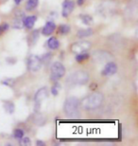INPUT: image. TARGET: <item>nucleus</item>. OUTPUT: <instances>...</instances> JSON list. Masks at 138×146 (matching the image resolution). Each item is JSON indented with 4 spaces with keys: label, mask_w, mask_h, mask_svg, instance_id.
<instances>
[{
    "label": "nucleus",
    "mask_w": 138,
    "mask_h": 146,
    "mask_svg": "<svg viewBox=\"0 0 138 146\" xmlns=\"http://www.w3.org/2000/svg\"><path fill=\"white\" fill-rule=\"evenodd\" d=\"M103 95L98 92H93L81 101V106L86 110H94L98 108L103 103Z\"/></svg>",
    "instance_id": "nucleus-1"
},
{
    "label": "nucleus",
    "mask_w": 138,
    "mask_h": 146,
    "mask_svg": "<svg viewBox=\"0 0 138 146\" xmlns=\"http://www.w3.org/2000/svg\"><path fill=\"white\" fill-rule=\"evenodd\" d=\"M81 103L78 98L68 97L63 104V111L70 118H78L80 115Z\"/></svg>",
    "instance_id": "nucleus-2"
},
{
    "label": "nucleus",
    "mask_w": 138,
    "mask_h": 146,
    "mask_svg": "<svg viewBox=\"0 0 138 146\" xmlns=\"http://www.w3.org/2000/svg\"><path fill=\"white\" fill-rule=\"evenodd\" d=\"M89 81V74L85 71H76L69 75L68 79H67V83L69 84H80L83 86L88 83Z\"/></svg>",
    "instance_id": "nucleus-3"
},
{
    "label": "nucleus",
    "mask_w": 138,
    "mask_h": 146,
    "mask_svg": "<svg viewBox=\"0 0 138 146\" xmlns=\"http://www.w3.org/2000/svg\"><path fill=\"white\" fill-rule=\"evenodd\" d=\"M65 68L61 62H54L50 68V80L58 82L65 74Z\"/></svg>",
    "instance_id": "nucleus-4"
},
{
    "label": "nucleus",
    "mask_w": 138,
    "mask_h": 146,
    "mask_svg": "<svg viewBox=\"0 0 138 146\" xmlns=\"http://www.w3.org/2000/svg\"><path fill=\"white\" fill-rule=\"evenodd\" d=\"M42 62H41V59L39 56L37 55H33L31 54L30 56L28 58L27 61V66L29 71L32 72H37L38 70H40L41 68H42Z\"/></svg>",
    "instance_id": "nucleus-5"
},
{
    "label": "nucleus",
    "mask_w": 138,
    "mask_h": 146,
    "mask_svg": "<svg viewBox=\"0 0 138 146\" xmlns=\"http://www.w3.org/2000/svg\"><path fill=\"white\" fill-rule=\"evenodd\" d=\"M91 46H92V44H91L89 41H79V42H76L74 44H72L71 45V51L73 53L75 54H78V53H81V52H83V51H87L88 49H90Z\"/></svg>",
    "instance_id": "nucleus-6"
},
{
    "label": "nucleus",
    "mask_w": 138,
    "mask_h": 146,
    "mask_svg": "<svg viewBox=\"0 0 138 146\" xmlns=\"http://www.w3.org/2000/svg\"><path fill=\"white\" fill-rule=\"evenodd\" d=\"M48 97V90L46 87H42L36 92V94L34 96V101H35V110L38 111L41 106V104L44 100H46Z\"/></svg>",
    "instance_id": "nucleus-7"
},
{
    "label": "nucleus",
    "mask_w": 138,
    "mask_h": 146,
    "mask_svg": "<svg viewBox=\"0 0 138 146\" xmlns=\"http://www.w3.org/2000/svg\"><path fill=\"white\" fill-rule=\"evenodd\" d=\"M74 8L75 3L73 0H64L63 3V9H61V15L64 18H67L72 13V11H74Z\"/></svg>",
    "instance_id": "nucleus-8"
},
{
    "label": "nucleus",
    "mask_w": 138,
    "mask_h": 146,
    "mask_svg": "<svg viewBox=\"0 0 138 146\" xmlns=\"http://www.w3.org/2000/svg\"><path fill=\"white\" fill-rule=\"evenodd\" d=\"M117 71V65L114 62H109L105 65L104 68L102 69L101 71V74L103 76H112L114 74H116Z\"/></svg>",
    "instance_id": "nucleus-9"
},
{
    "label": "nucleus",
    "mask_w": 138,
    "mask_h": 146,
    "mask_svg": "<svg viewBox=\"0 0 138 146\" xmlns=\"http://www.w3.org/2000/svg\"><path fill=\"white\" fill-rule=\"evenodd\" d=\"M56 28H57V26H56V24L53 21H48L46 23V25L44 26V28L42 29V34L45 36L51 35L55 31Z\"/></svg>",
    "instance_id": "nucleus-10"
},
{
    "label": "nucleus",
    "mask_w": 138,
    "mask_h": 146,
    "mask_svg": "<svg viewBox=\"0 0 138 146\" xmlns=\"http://www.w3.org/2000/svg\"><path fill=\"white\" fill-rule=\"evenodd\" d=\"M37 21V17L36 15H28L24 17L23 19V27H25L28 30H31L34 27L35 23Z\"/></svg>",
    "instance_id": "nucleus-11"
},
{
    "label": "nucleus",
    "mask_w": 138,
    "mask_h": 146,
    "mask_svg": "<svg viewBox=\"0 0 138 146\" xmlns=\"http://www.w3.org/2000/svg\"><path fill=\"white\" fill-rule=\"evenodd\" d=\"M24 13H20V15L17 14V15L14 17V20H13V27L14 29H22L23 28V19H24Z\"/></svg>",
    "instance_id": "nucleus-12"
},
{
    "label": "nucleus",
    "mask_w": 138,
    "mask_h": 146,
    "mask_svg": "<svg viewBox=\"0 0 138 146\" xmlns=\"http://www.w3.org/2000/svg\"><path fill=\"white\" fill-rule=\"evenodd\" d=\"M48 46L52 50H56L60 48V41L56 37H50L48 40Z\"/></svg>",
    "instance_id": "nucleus-13"
},
{
    "label": "nucleus",
    "mask_w": 138,
    "mask_h": 146,
    "mask_svg": "<svg viewBox=\"0 0 138 146\" xmlns=\"http://www.w3.org/2000/svg\"><path fill=\"white\" fill-rule=\"evenodd\" d=\"M94 33V31L92 29H85V30H80L77 33V36L79 38H85V37H89Z\"/></svg>",
    "instance_id": "nucleus-14"
},
{
    "label": "nucleus",
    "mask_w": 138,
    "mask_h": 146,
    "mask_svg": "<svg viewBox=\"0 0 138 146\" xmlns=\"http://www.w3.org/2000/svg\"><path fill=\"white\" fill-rule=\"evenodd\" d=\"M89 56H90V54L88 53L87 51H83V52H81V53L76 54L75 59L78 63H83L84 61H86L88 58H89Z\"/></svg>",
    "instance_id": "nucleus-15"
},
{
    "label": "nucleus",
    "mask_w": 138,
    "mask_h": 146,
    "mask_svg": "<svg viewBox=\"0 0 138 146\" xmlns=\"http://www.w3.org/2000/svg\"><path fill=\"white\" fill-rule=\"evenodd\" d=\"M38 3H39V0H28L26 3V10L28 11H33L38 6Z\"/></svg>",
    "instance_id": "nucleus-16"
},
{
    "label": "nucleus",
    "mask_w": 138,
    "mask_h": 146,
    "mask_svg": "<svg viewBox=\"0 0 138 146\" xmlns=\"http://www.w3.org/2000/svg\"><path fill=\"white\" fill-rule=\"evenodd\" d=\"M80 19L81 20V22H83L84 25H87V26H90L94 21L93 17L91 15H88V14H81Z\"/></svg>",
    "instance_id": "nucleus-17"
},
{
    "label": "nucleus",
    "mask_w": 138,
    "mask_h": 146,
    "mask_svg": "<svg viewBox=\"0 0 138 146\" xmlns=\"http://www.w3.org/2000/svg\"><path fill=\"white\" fill-rule=\"evenodd\" d=\"M4 109L7 113L9 114H13L14 112V104L13 102L10 101H5L4 102Z\"/></svg>",
    "instance_id": "nucleus-18"
},
{
    "label": "nucleus",
    "mask_w": 138,
    "mask_h": 146,
    "mask_svg": "<svg viewBox=\"0 0 138 146\" xmlns=\"http://www.w3.org/2000/svg\"><path fill=\"white\" fill-rule=\"evenodd\" d=\"M70 31H71V28H70L69 25L66 24H61L58 29V33L61 34V35H65V34L69 33Z\"/></svg>",
    "instance_id": "nucleus-19"
},
{
    "label": "nucleus",
    "mask_w": 138,
    "mask_h": 146,
    "mask_svg": "<svg viewBox=\"0 0 138 146\" xmlns=\"http://www.w3.org/2000/svg\"><path fill=\"white\" fill-rule=\"evenodd\" d=\"M40 59H41V62H42V64L48 65V64L50 63L51 60H52V54L50 53V52H48V53L44 54L43 56L40 58Z\"/></svg>",
    "instance_id": "nucleus-20"
},
{
    "label": "nucleus",
    "mask_w": 138,
    "mask_h": 146,
    "mask_svg": "<svg viewBox=\"0 0 138 146\" xmlns=\"http://www.w3.org/2000/svg\"><path fill=\"white\" fill-rule=\"evenodd\" d=\"M24 136H25V132H24V130H23V129L17 128V129L14 130V132H13L14 139H18V141H20V139H21Z\"/></svg>",
    "instance_id": "nucleus-21"
},
{
    "label": "nucleus",
    "mask_w": 138,
    "mask_h": 146,
    "mask_svg": "<svg viewBox=\"0 0 138 146\" xmlns=\"http://www.w3.org/2000/svg\"><path fill=\"white\" fill-rule=\"evenodd\" d=\"M61 88V84L58 83V82H54V84H53V86L51 87V93H52V95H54V96H57L59 94V91H60V89Z\"/></svg>",
    "instance_id": "nucleus-22"
},
{
    "label": "nucleus",
    "mask_w": 138,
    "mask_h": 146,
    "mask_svg": "<svg viewBox=\"0 0 138 146\" xmlns=\"http://www.w3.org/2000/svg\"><path fill=\"white\" fill-rule=\"evenodd\" d=\"M9 29H10V24L7 22H3L0 24V35H2L3 33H5Z\"/></svg>",
    "instance_id": "nucleus-23"
},
{
    "label": "nucleus",
    "mask_w": 138,
    "mask_h": 146,
    "mask_svg": "<svg viewBox=\"0 0 138 146\" xmlns=\"http://www.w3.org/2000/svg\"><path fill=\"white\" fill-rule=\"evenodd\" d=\"M38 38H39V31H32L31 34V40H32V44H35L37 42Z\"/></svg>",
    "instance_id": "nucleus-24"
},
{
    "label": "nucleus",
    "mask_w": 138,
    "mask_h": 146,
    "mask_svg": "<svg viewBox=\"0 0 138 146\" xmlns=\"http://www.w3.org/2000/svg\"><path fill=\"white\" fill-rule=\"evenodd\" d=\"M1 83L3 84H5V86H13L14 80L13 79H6V80L1 81Z\"/></svg>",
    "instance_id": "nucleus-25"
},
{
    "label": "nucleus",
    "mask_w": 138,
    "mask_h": 146,
    "mask_svg": "<svg viewBox=\"0 0 138 146\" xmlns=\"http://www.w3.org/2000/svg\"><path fill=\"white\" fill-rule=\"evenodd\" d=\"M20 143H21L22 145H30L31 143V141H30V139L28 138V137H23V138L20 139Z\"/></svg>",
    "instance_id": "nucleus-26"
},
{
    "label": "nucleus",
    "mask_w": 138,
    "mask_h": 146,
    "mask_svg": "<svg viewBox=\"0 0 138 146\" xmlns=\"http://www.w3.org/2000/svg\"><path fill=\"white\" fill-rule=\"evenodd\" d=\"M36 145H38V146H45L46 143L43 141H36Z\"/></svg>",
    "instance_id": "nucleus-27"
},
{
    "label": "nucleus",
    "mask_w": 138,
    "mask_h": 146,
    "mask_svg": "<svg viewBox=\"0 0 138 146\" xmlns=\"http://www.w3.org/2000/svg\"><path fill=\"white\" fill-rule=\"evenodd\" d=\"M83 3H84V0H77V4H78V6L83 5Z\"/></svg>",
    "instance_id": "nucleus-28"
},
{
    "label": "nucleus",
    "mask_w": 138,
    "mask_h": 146,
    "mask_svg": "<svg viewBox=\"0 0 138 146\" xmlns=\"http://www.w3.org/2000/svg\"><path fill=\"white\" fill-rule=\"evenodd\" d=\"M23 0H14V3H15L16 5H20L22 3Z\"/></svg>",
    "instance_id": "nucleus-29"
}]
</instances>
